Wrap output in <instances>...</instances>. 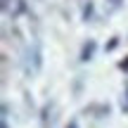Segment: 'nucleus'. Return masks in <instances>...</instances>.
I'll list each match as a JSON object with an SVG mask.
<instances>
[{"instance_id": "f257e3e1", "label": "nucleus", "mask_w": 128, "mask_h": 128, "mask_svg": "<svg viewBox=\"0 0 128 128\" xmlns=\"http://www.w3.org/2000/svg\"><path fill=\"white\" fill-rule=\"evenodd\" d=\"M24 10H26L24 0H14L12 5H10L7 0H5V12H7V14H12V17H17V14H19V12H24Z\"/></svg>"}, {"instance_id": "f03ea898", "label": "nucleus", "mask_w": 128, "mask_h": 128, "mask_svg": "<svg viewBox=\"0 0 128 128\" xmlns=\"http://www.w3.org/2000/svg\"><path fill=\"white\" fill-rule=\"evenodd\" d=\"M92 52H95V40H88L86 45H83V50H81V60L88 62V60L92 57Z\"/></svg>"}, {"instance_id": "7ed1b4c3", "label": "nucleus", "mask_w": 128, "mask_h": 128, "mask_svg": "<svg viewBox=\"0 0 128 128\" xmlns=\"http://www.w3.org/2000/svg\"><path fill=\"white\" fill-rule=\"evenodd\" d=\"M116 45H119V38H112V40L107 43V50H114Z\"/></svg>"}, {"instance_id": "20e7f679", "label": "nucleus", "mask_w": 128, "mask_h": 128, "mask_svg": "<svg viewBox=\"0 0 128 128\" xmlns=\"http://www.w3.org/2000/svg\"><path fill=\"white\" fill-rule=\"evenodd\" d=\"M66 128H78V124H76V121H69V126Z\"/></svg>"}, {"instance_id": "39448f33", "label": "nucleus", "mask_w": 128, "mask_h": 128, "mask_svg": "<svg viewBox=\"0 0 128 128\" xmlns=\"http://www.w3.org/2000/svg\"><path fill=\"white\" fill-rule=\"evenodd\" d=\"M119 66H121V69H128V60H124V62L119 64Z\"/></svg>"}]
</instances>
